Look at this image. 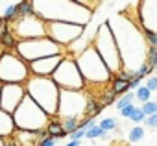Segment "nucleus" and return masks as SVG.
Wrapping results in <instances>:
<instances>
[{"label": "nucleus", "instance_id": "1", "mask_svg": "<svg viewBox=\"0 0 157 146\" xmlns=\"http://www.w3.org/2000/svg\"><path fill=\"white\" fill-rule=\"evenodd\" d=\"M26 94L52 118L57 117L59 107V87L54 83L52 78H41V76H30L24 83Z\"/></svg>", "mask_w": 157, "mask_h": 146}, {"label": "nucleus", "instance_id": "2", "mask_svg": "<svg viewBox=\"0 0 157 146\" xmlns=\"http://www.w3.org/2000/svg\"><path fill=\"white\" fill-rule=\"evenodd\" d=\"M76 63H78V68H80L82 76H83L85 85H107V83H111L113 74L105 67V63L102 61V57L98 56V52L93 48V44L76 57Z\"/></svg>", "mask_w": 157, "mask_h": 146}, {"label": "nucleus", "instance_id": "3", "mask_svg": "<svg viewBox=\"0 0 157 146\" xmlns=\"http://www.w3.org/2000/svg\"><path fill=\"white\" fill-rule=\"evenodd\" d=\"M93 48L98 52V56L102 57V61L105 63V67L109 68L111 74H117V72H120L124 68L122 57H120V52H118V46H117V41H115V35H113L107 21L104 24H100V28L96 32V39L93 43Z\"/></svg>", "mask_w": 157, "mask_h": 146}, {"label": "nucleus", "instance_id": "4", "mask_svg": "<svg viewBox=\"0 0 157 146\" xmlns=\"http://www.w3.org/2000/svg\"><path fill=\"white\" fill-rule=\"evenodd\" d=\"M13 122L17 129L22 131H41L46 129L50 117L26 94V98L21 102V106L13 113Z\"/></svg>", "mask_w": 157, "mask_h": 146}, {"label": "nucleus", "instance_id": "5", "mask_svg": "<svg viewBox=\"0 0 157 146\" xmlns=\"http://www.w3.org/2000/svg\"><path fill=\"white\" fill-rule=\"evenodd\" d=\"M32 76L30 65L15 52L4 50L0 54V83H26Z\"/></svg>", "mask_w": 157, "mask_h": 146}, {"label": "nucleus", "instance_id": "6", "mask_svg": "<svg viewBox=\"0 0 157 146\" xmlns=\"http://www.w3.org/2000/svg\"><path fill=\"white\" fill-rule=\"evenodd\" d=\"M15 52L30 65L43 57L61 56L65 54V48L54 43L50 37H39V39H30V41H19L15 46Z\"/></svg>", "mask_w": 157, "mask_h": 146}, {"label": "nucleus", "instance_id": "7", "mask_svg": "<svg viewBox=\"0 0 157 146\" xmlns=\"http://www.w3.org/2000/svg\"><path fill=\"white\" fill-rule=\"evenodd\" d=\"M52 80L59 87V91H83V87H85V82H83L80 68H78L76 57H72V56L63 57L59 67L54 70Z\"/></svg>", "mask_w": 157, "mask_h": 146}, {"label": "nucleus", "instance_id": "8", "mask_svg": "<svg viewBox=\"0 0 157 146\" xmlns=\"http://www.w3.org/2000/svg\"><path fill=\"white\" fill-rule=\"evenodd\" d=\"M87 96L83 91H61L59 93V118H82L85 117Z\"/></svg>", "mask_w": 157, "mask_h": 146}, {"label": "nucleus", "instance_id": "9", "mask_svg": "<svg viewBox=\"0 0 157 146\" xmlns=\"http://www.w3.org/2000/svg\"><path fill=\"white\" fill-rule=\"evenodd\" d=\"M13 35L17 41H30V39H39L46 37V21L41 19L37 13L32 17H19L15 22L10 24Z\"/></svg>", "mask_w": 157, "mask_h": 146}, {"label": "nucleus", "instance_id": "10", "mask_svg": "<svg viewBox=\"0 0 157 146\" xmlns=\"http://www.w3.org/2000/svg\"><path fill=\"white\" fill-rule=\"evenodd\" d=\"M85 26L82 24H72V22H61V21H50L46 22V37H50L59 46H67L68 43L80 39Z\"/></svg>", "mask_w": 157, "mask_h": 146}, {"label": "nucleus", "instance_id": "11", "mask_svg": "<svg viewBox=\"0 0 157 146\" xmlns=\"http://www.w3.org/2000/svg\"><path fill=\"white\" fill-rule=\"evenodd\" d=\"M24 98H26L24 83H4L2 91H0V109L13 115Z\"/></svg>", "mask_w": 157, "mask_h": 146}, {"label": "nucleus", "instance_id": "12", "mask_svg": "<svg viewBox=\"0 0 157 146\" xmlns=\"http://www.w3.org/2000/svg\"><path fill=\"white\" fill-rule=\"evenodd\" d=\"M67 54H61V56H52V57H43V59H37L33 63H30V72L32 76H41V78H52L54 70L59 67V63L63 61Z\"/></svg>", "mask_w": 157, "mask_h": 146}, {"label": "nucleus", "instance_id": "13", "mask_svg": "<svg viewBox=\"0 0 157 146\" xmlns=\"http://www.w3.org/2000/svg\"><path fill=\"white\" fill-rule=\"evenodd\" d=\"M133 78V72H128V70H120V72H117V74H113V78H111V83H109V87L113 89V93L118 96V94H126V93H129V80Z\"/></svg>", "mask_w": 157, "mask_h": 146}, {"label": "nucleus", "instance_id": "14", "mask_svg": "<svg viewBox=\"0 0 157 146\" xmlns=\"http://www.w3.org/2000/svg\"><path fill=\"white\" fill-rule=\"evenodd\" d=\"M15 122H13V115L6 113L0 109V139H10L15 133Z\"/></svg>", "mask_w": 157, "mask_h": 146}, {"label": "nucleus", "instance_id": "15", "mask_svg": "<svg viewBox=\"0 0 157 146\" xmlns=\"http://www.w3.org/2000/svg\"><path fill=\"white\" fill-rule=\"evenodd\" d=\"M104 104L94 98V96H87V107H85V117L83 118H96L102 111H104Z\"/></svg>", "mask_w": 157, "mask_h": 146}, {"label": "nucleus", "instance_id": "16", "mask_svg": "<svg viewBox=\"0 0 157 146\" xmlns=\"http://www.w3.org/2000/svg\"><path fill=\"white\" fill-rule=\"evenodd\" d=\"M46 131H48V137H52V139H63V137H67V131L63 129L59 117H52L50 118V122L46 126Z\"/></svg>", "mask_w": 157, "mask_h": 146}, {"label": "nucleus", "instance_id": "17", "mask_svg": "<svg viewBox=\"0 0 157 146\" xmlns=\"http://www.w3.org/2000/svg\"><path fill=\"white\" fill-rule=\"evenodd\" d=\"M19 6V17H32V15H35V6H33V2H19L17 4Z\"/></svg>", "mask_w": 157, "mask_h": 146}, {"label": "nucleus", "instance_id": "18", "mask_svg": "<svg viewBox=\"0 0 157 146\" xmlns=\"http://www.w3.org/2000/svg\"><path fill=\"white\" fill-rule=\"evenodd\" d=\"M85 137L87 139H107L109 135H107V131H104L100 126H91L89 129H87V133H85Z\"/></svg>", "mask_w": 157, "mask_h": 146}, {"label": "nucleus", "instance_id": "19", "mask_svg": "<svg viewBox=\"0 0 157 146\" xmlns=\"http://www.w3.org/2000/svg\"><path fill=\"white\" fill-rule=\"evenodd\" d=\"M61 126L70 135V133H74L78 128H80V118H61Z\"/></svg>", "mask_w": 157, "mask_h": 146}, {"label": "nucleus", "instance_id": "20", "mask_svg": "<svg viewBox=\"0 0 157 146\" xmlns=\"http://www.w3.org/2000/svg\"><path fill=\"white\" fill-rule=\"evenodd\" d=\"M128 139H129V142H139V140H142V139H144V128H142V126H133V128L129 129V133H128Z\"/></svg>", "mask_w": 157, "mask_h": 146}, {"label": "nucleus", "instance_id": "21", "mask_svg": "<svg viewBox=\"0 0 157 146\" xmlns=\"http://www.w3.org/2000/svg\"><path fill=\"white\" fill-rule=\"evenodd\" d=\"M4 19L11 24V22H15L17 19H19V6L17 4H11V6H8L6 8V11H4Z\"/></svg>", "mask_w": 157, "mask_h": 146}, {"label": "nucleus", "instance_id": "22", "mask_svg": "<svg viewBox=\"0 0 157 146\" xmlns=\"http://www.w3.org/2000/svg\"><path fill=\"white\" fill-rule=\"evenodd\" d=\"M104 106H111V104H117V94L113 93V89L111 87H107L104 93H102V96L98 98Z\"/></svg>", "mask_w": 157, "mask_h": 146}, {"label": "nucleus", "instance_id": "23", "mask_svg": "<svg viewBox=\"0 0 157 146\" xmlns=\"http://www.w3.org/2000/svg\"><path fill=\"white\" fill-rule=\"evenodd\" d=\"M135 98H137L140 104H146V102H150V100H151V93H150L144 85H140V87L135 91Z\"/></svg>", "mask_w": 157, "mask_h": 146}, {"label": "nucleus", "instance_id": "24", "mask_svg": "<svg viewBox=\"0 0 157 146\" xmlns=\"http://www.w3.org/2000/svg\"><path fill=\"white\" fill-rule=\"evenodd\" d=\"M133 98H135V93H126V94H122V98H118L117 100V109H124L126 106H129V104H133Z\"/></svg>", "mask_w": 157, "mask_h": 146}, {"label": "nucleus", "instance_id": "25", "mask_svg": "<svg viewBox=\"0 0 157 146\" xmlns=\"http://www.w3.org/2000/svg\"><path fill=\"white\" fill-rule=\"evenodd\" d=\"M144 63L150 65V67L155 70V65H157V48L148 46V50H146V61H144Z\"/></svg>", "mask_w": 157, "mask_h": 146}, {"label": "nucleus", "instance_id": "26", "mask_svg": "<svg viewBox=\"0 0 157 146\" xmlns=\"http://www.w3.org/2000/svg\"><path fill=\"white\" fill-rule=\"evenodd\" d=\"M98 126H100L104 131H107V133H109L111 129H117L118 122H117V118H111V117H109V118H104V120H100V124H98Z\"/></svg>", "mask_w": 157, "mask_h": 146}, {"label": "nucleus", "instance_id": "27", "mask_svg": "<svg viewBox=\"0 0 157 146\" xmlns=\"http://www.w3.org/2000/svg\"><path fill=\"white\" fill-rule=\"evenodd\" d=\"M140 109H142V113H144L146 117H151V115H155V113H157V102L150 100V102L142 104V106H140Z\"/></svg>", "mask_w": 157, "mask_h": 146}, {"label": "nucleus", "instance_id": "28", "mask_svg": "<svg viewBox=\"0 0 157 146\" xmlns=\"http://www.w3.org/2000/svg\"><path fill=\"white\" fill-rule=\"evenodd\" d=\"M140 30H142V28H140ZM142 33H144V39H146L148 46L157 48V33H155V32H148V30H142Z\"/></svg>", "mask_w": 157, "mask_h": 146}, {"label": "nucleus", "instance_id": "29", "mask_svg": "<svg viewBox=\"0 0 157 146\" xmlns=\"http://www.w3.org/2000/svg\"><path fill=\"white\" fill-rule=\"evenodd\" d=\"M151 72H153V68H151L150 65H146V63H142V65H140V68H139V70L135 72V76L142 80L144 76H148V74H151Z\"/></svg>", "mask_w": 157, "mask_h": 146}, {"label": "nucleus", "instance_id": "30", "mask_svg": "<svg viewBox=\"0 0 157 146\" xmlns=\"http://www.w3.org/2000/svg\"><path fill=\"white\" fill-rule=\"evenodd\" d=\"M129 120H133V122H137V124H139V122H144V120H146V115L142 113V109H140V107H135V111H133V115L129 117Z\"/></svg>", "mask_w": 157, "mask_h": 146}, {"label": "nucleus", "instance_id": "31", "mask_svg": "<svg viewBox=\"0 0 157 146\" xmlns=\"http://www.w3.org/2000/svg\"><path fill=\"white\" fill-rule=\"evenodd\" d=\"M144 87L150 91V93H153V91H157V76H150L148 80H146V83H144Z\"/></svg>", "mask_w": 157, "mask_h": 146}, {"label": "nucleus", "instance_id": "32", "mask_svg": "<svg viewBox=\"0 0 157 146\" xmlns=\"http://www.w3.org/2000/svg\"><path fill=\"white\" fill-rule=\"evenodd\" d=\"M135 107H137L135 104H129V106H126L124 109H120V115H122L124 118H129V117L133 115V111H135Z\"/></svg>", "mask_w": 157, "mask_h": 146}, {"label": "nucleus", "instance_id": "33", "mask_svg": "<svg viewBox=\"0 0 157 146\" xmlns=\"http://www.w3.org/2000/svg\"><path fill=\"white\" fill-rule=\"evenodd\" d=\"M91 126H94V118H83V120H80V129L87 131Z\"/></svg>", "mask_w": 157, "mask_h": 146}, {"label": "nucleus", "instance_id": "34", "mask_svg": "<svg viewBox=\"0 0 157 146\" xmlns=\"http://www.w3.org/2000/svg\"><path fill=\"white\" fill-rule=\"evenodd\" d=\"M85 133H87V131H83V129L78 128L74 133H70V140H82V139L85 137Z\"/></svg>", "mask_w": 157, "mask_h": 146}, {"label": "nucleus", "instance_id": "35", "mask_svg": "<svg viewBox=\"0 0 157 146\" xmlns=\"http://www.w3.org/2000/svg\"><path fill=\"white\" fill-rule=\"evenodd\" d=\"M139 87H140V78H137V76L133 74V78L129 80V91L133 93V91H137Z\"/></svg>", "mask_w": 157, "mask_h": 146}, {"label": "nucleus", "instance_id": "36", "mask_svg": "<svg viewBox=\"0 0 157 146\" xmlns=\"http://www.w3.org/2000/svg\"><path fill=\"white\" fill-rule=\"evenodd\" d=\"M144 126H148V128H157V113L151 115V117H146Z\"/></svg>", "mask_w": 157, "mask_h": 146}, {"label": "nucleus", "instance_id": "37", "mask_svg": "<svg viewBox=\"0 0 157 146\" xmlns=\"http://www.w3.org/2000/svg\"><path fill=\"white\" fill-rule=\"evenodd\" d=\"M37 146H56V139H52V137H46V139L39 140V144H37Z\"/></svg>", "mask_w": 157, "mask_h": 146}, {"label": "nucleus", "instance_id": "38", "mask_svg": "<svg viewBox=\"0 0 157 146\" xmlns=\"http://www.w3.org/2000/svg\"><path fill=\"white\" fill-rule=\"evenodd\" d=\"M82 144V140H70V142H67L65 146H80Z\"/></svg>", "mask_w": 157, "mask_h": 146}, {"label": "nucleus", "instance_id": "39", "mask_svg": "<svg viewBox=\"0 0 157 146\" xmlns=\"http://www.w3.org/2000/svg\"><path fill=\"white\" fill-rule=\"evenodd\" d=\"M6 146H17V144H15L11 139H6Z\"/></svg>", "mask_w": 157, "mask_h": 146}, {"label": "nucleus", "instance_id": "40", "mask_svg": "<svg viewBox=\"0 0 157 146\" xmlns=\"http://www.w3.org/2000/svg\"><path fill=\"white\" fill-rule=\"evenodd\" d=\"M0 146H6V140L4 139H0Z\"/></svg>", "mask_w": 157, "mask_h": 146}, {"label": "nucleus", "instance_id": "41", "mask_svg": "<svg viewBox=\"0 0 157 146\" xmlns=\"http://www.w3.org/2000/svg\"><path fill=\"white\" fill-rule=\"evenodd\" d=\"M0 91H2V83H0Z\"/></svg>", "mask_w": 157, "mask_h": 146}, {"label": "nucleus", "instance_id": "42", "mask_svg": "<svg viewBox=\"0 0 157 146\" xmlns=\"http://www.w3.org/2000/svg\"><path fill=\"white\" fill-rule=\"evenodd\" d=\"M155 68H157V65H155Z\"/></svg>", "mask_w": 157, "mask_h": 146}]
</instances>
